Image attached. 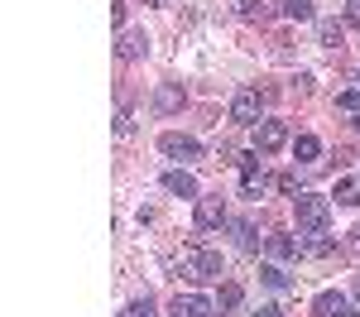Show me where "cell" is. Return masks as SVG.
Masks as SVG:
<instances>
[{"mask_svg": "<svg viewBox=\"0 0 360 317\" xmlns=\"http://www.w3.org/2000/svg\"><path fill=\"white\" fill-rule=\"evenodd\" d=\"M130 130H135V111L125 106V111L115 115V135H130Z\"/></svg>", "mask_w": 360, "mask_h": 317, "instance_id": "obj_24", "label": "cell"}, {"mask_svg": "<svg viewBox=\"0 0 360 317\" xmlns=\"http://www.w3.org/2000/svg\"><path fill=\"white\" fill-rule=\"evenodd\" d=\"M317 154H322V140H317V135H298V140H293V159H298V164H312Z\"/></svg>", "mask_w": 360, "mask_h": 317, "instance_id": "obj_13", "label": "cell"}, {"mask_svg": "<svg viewBox=\"0 0 360 317\" xmlns=\"http://www.w3.org/2000/svg\"><path fill=\"white\" fill-rule=\"evenodd\" d=\"M346 25L360 29V0H346Z\"/></svg>", "mask_w": 360, "mask_h": 317, "instance_id": "obj_25", "label": "cell"}, {"mask_svg": "<svg viewBox=\"0 0 360 317\" xmlns=\"http://www.w3.org/2000/svg\"><path fill=\"white\" fill-rule=\"evenodd\" d=\"M259 111H264L259 91H236V101H231V120L236 125H259Z\"/></svg>", "mask_w": 360, "mask_h": 317, "instance_id": "obj_4", "label": "cell"}, {"mask_svg": "<svg viewBox=\"0 0 360 317\" xmlns=\"http://www.w3.org/2000/svg\"><path fill=\"white\" fill-rule=\"evenodd\" d=\"M293 212H298V231L322 235L327 221H332V198H322V193H298V198H293Z\"/></svg>", "mask_w": 360, "mask_h": 317, "instance_id": "obj_1", "label": "cell"}, {"mask_svg": "<svg viewBox=\"0 0 360 317\" xmlns=\"http://www.w3.org/2000/svg\"><path fill=\"white\" fill-rule=\"evenodd\" d=\"M278 10H283V20H312V0H278Z\"/></svg>", "mask_w": 360, "mask_h": 317, "instance_id": "obj_15", "label": "cell"}, {"mask_svg": "<svg viewBox=\"0 0 360 317\" xmlns=\"http://www.w3.org/2000/svg\"><path fill=\"white\" fill-rule=\"evenodd\" d=\"M336 106H341V111H351V115H360V86L341 91V96H336Z\"/></svg>", "mask_w": 360, "mask_h": 317, "instance_id": "obj_18", "label": "cell"}, {"mask_svg": "<svg viewBox=\"0 0 360 317\" xmlns=\"http://www.w3.org/2000/svg\"><path fill=\"white\" fill-rule=\"evenodd\" d=\"M317 39H322V48H341V39H346V25H336V20H322V25H317Z\"/></svg>", "mask_w": 360, "mask_h": 317, "instance_id": "obj_14", "label": "cell"}, {"mask_svg": "<svg viewBox=\"0 0 360 317\" xmlns=\"http://www.w3.org/2000/svg\"><path fill=\"white\" fill-rule=\"evenodd\" d=\"M269 255L274 259H288V255H303V240H293V235H269Z\"/></svg>", "mask_w": 360, "mask_h": 317, "instance_id": "obj_12", "label": "cell"}, {"mask_svg": "<svg viewBox=\"0 0 360 317\" xmlns=\"http://www.w3.org/2000/svg\"><path fill=\"white\" fill-rule=\"evenodd\" d=\"M356 308H360V293H356Z\"/></svg>", "mask_w": 360, "mask_h": 317, "instance_id": "obj_28", "label": "cell"}, {"mask_svg": "<svg viewBox=\"0 0 360 317\" xmlns=\"http://www.w3.org/2000/svg\"><path fill=\"white\" fill-rule=\"evenodd\" d=\"M240 173H245V178H240V183H245V198H259L269 178H264V169H259V159H255V154H250V159H240Z\"/></svg>", "mask_w": 360, "mask_h": 317, "instance_id": "obj_9", "label": "cell"}, {"mask_svg": "<svg viewBox=\"0 0 360 317\" xmlns=\"http://www.w3.org/2000/svg\"><path fill=\"white\" fill-rule=\"evenodd\" d=\"M240 298H245V293H240V284H226L221 288V298H217V313H236V308H240Z\"/></svg>", "mask_w": 360, "mask_h": 317, "instance_id": "obj_16", "label": "cell"}, {"mask_svg": "<svg viewBox=\"0 0 360 317\" xmlns=\"http://www.w3.org/2000/svg\"><path fill=\"white\" fill-rule=\"evenodd\" d=\"M312 313H317V317H346V298L327 288V293H317V303H312Z\"/></svg>", "mask_w": 360, "mask_h": 317, "instance_id": "obj_11", "label": "cell"}, {"mask_svg": "<svg viewBox=\"0 0 360 317\" xmlns=\"http://www.w3.org/2000/svg\"><path fill=\"white\" fill-rule=\"evenodd\" d=\"M197 231H217V226H226V202L221 198H197Z\"/></svg>", "mask_w": 360, "mask_h": 317, "instance_id": "obj_5", "label": "cell"}, {"mask_svg": "<svg viewBox=\"0 0 360 317\" xmlns=\"http://www.w3.org/2000/svg\"><path fill=\"white\" fill-rule=\"evenodd\" d=\"M159 149H164L168 159H197V154H202V144H197L193 135H178V130H173V135H164V140H159Z\"/></svg>", "mask_w": 360, "mask_h": 317, "instance_id": "obj_7", "label": "cell"}, {"mask_svg": "<svg viewBox=\"0 0 360 317\" xmlns=\"http://www.w3.org/2000/svg\"><path fill=\"white\" fill-rule=\"evenodd\" d=\"M250 140H255V154H274L288 144V125L283 120H259V125H250Z\"/></svg>", "mask_w": 360, "mask_h": 317, "instance_id": "obj_2", "label": "cell"}, {"mask_svg": "<svg viewBox=\"0 0 360 317\" xmlns=\"http://www.w3.org/2000/svg\"><path fill=\"white\" fill-rule=\"evenodd\" d=\"M236 235H240V245H245V250H255V245H259V235H255V221H236Z\"/></svg>", "mask_w": 360, "mask_h": 317, "instance_id": "obj_19", "label": "cell"}, {"mask_svg": "<svg viewBox=\"0 0 360 317\" xmlns=\"http://www.w3.org/2000/svg\"><path fill=\"white\" fill-rule=\"evenodd\" d=\"M159 106H164V111H178V106H183V91L164 86V91H159Z\"/></svg>", "mask_w": 360, "mask_h": 317, "instance_id": "obj_21", "label": "cell"}, {"mask_svg": "<svg viewBox=\"0 0 360 317\" xmlns=\"http://www.w3.org/2000/svg\"><path fill=\"white\" fill-rule=\"evenodd\" d=\"M240 15H245V20H264L269 5H264V0H240Z\"/></svg>", "mask_w": 360, "mask_h": 317, "instance_id": "obj_20", "label": "cell"}, {"mask_svg": "<svg viewBox=\"0 0 360 317\" xmlns=\"http://www.w3.org/2000/svg\"><path fill=\"white\" fill-rule=\"evenodd\" d=\"M173 317H221V313H217V303H207L197 293H178L173 298Z\"/></svg>", "mask_w": 360, "mask_h": 317, "instance_id": "obj_6", "label": "cell"}, {"mask_svg": "<svg viewBox=\"0 0 360 317\" xmlns=\"http://www.w3.org/2000/svg\"><path fill=\"white\" fill-rule=\"evenodd\" d=\"M139 5H168V0H139Z\"/></svg>", "mask_w": 360, "mask_h": 317, "instance_id": "obj_27", "label": "cell"}, {"mask_svg": "<svg viewBox=\"0 0 360 317\" xmlns=\"http://www.w3.org/2000/svg\"><path fill=\"white\" fill-rule=\"evenodd\" d=\"M356 125H360V115H356Z\"/></svg>", "mask_w": 360, "mask_h": 317, "instance_id": "obj_29", "label": "cell"}, {"mask_svg": "<svg viewBox=\"0 0 360 317\" xmlns=\"http://www.w3.org/2000/svg\"><path fill=\"white\" fill-rule=\"evenodd\" d=\"M144 53H149V34H144V29H125V34H120V58L135 63V58H144Z\"/></svg>", "mask_w": 360, "mask_h": 317, "instance_id": "obj_8", "label": "cell"}, {"mask_svg": "<svg viewBox=\"0 0 360 317\" xmlns=\"http://www.w3.org/2000/svg\"><path fill=\"white\" fill-rule=\"evenodd\" d=\"M164 188L173 193V198H197V178H193V173H183V169L164 173Z\"/></svg>", "mask_w": 360, "mask_h": 317, "instance_id": "obj_10", "label": "cell"}, {"mask_svg": "<svg viewBox=\"0 0 360 317\" xmlns=\"http://www.w3.org/2000/svg\"><path fill=\"white\" fill-rule=\"evenodd\" d=\"M255 317H283V308H278V303H264V308H259Z\"/></svg>", "mask_w": 360, "mask_h": 317, "instance_id": "obj_26", "label": "cell"}, {"mask_svg": "<svg viewBox=\"0 0 360 317\" xmlns=\"http://www.w3.org/2000/svg\"><path fill=\"white\" fill-rule=\"evenodd\" d=\"M183 274L188 279H221V255L217 250H183Z\"/></svg>", "mask_w": 360, "mask_h": 317, "instance_id": "obj_3", "label": "cell"}, {"mask_svg": "<svg viewBox=\"0 0 360 317\" xmlns=\"http://www.w3.org/2000/svg\"><path fill=\"white\" fill-rule=\"evenodd\" d=\"M125 317H154V303H149V298H135V303L125 308Z\"/></svg>", "mask_w": 360, "mask_h": 317, "instance_id": "obj_23", "label": "cell"}, {"mask_svg": "<svg viewBox=\"0 0 360 317\" xmlns=\"http://www.w3.org/2000/svg\"><path fill=\"white\" fill-rule=\"evenodd\" d=\"M336 202H341V207H356L360 202V183H351V178H341V183H336V193H332Z\"/></svg>", "mask_w": 360, "mask_h": 317, "instance_id": "obj_17", "label": "cell"}, {"mask_svg": "<svg viewBox=\"0 0 360 317\" xmlns=\"http://www.w3.org/2000/svg\"><path fill=\"white\" fill-rule=\"evenodd\" d=\"M259 274H264V284H274V288H283V284H288V274H283V269H278V264H264V269H259Z\"/></svg>", "mask_w": 360, "mask_h": 317, "instance_id": "obj_22", "label": "cell"}]
</instances>
